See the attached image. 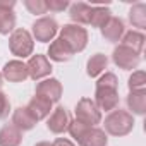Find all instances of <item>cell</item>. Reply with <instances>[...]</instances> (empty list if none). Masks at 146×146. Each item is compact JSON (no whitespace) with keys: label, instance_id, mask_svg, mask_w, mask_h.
I'll use <instances>...</instances> for the list:
<instances>
[{"label":"cell","instance_id":"obj_15","mask_svg":"<svg viewBox=\"0 0 146 146\" xmlns=\"http://www.w3.org/2000/svg\"><path fill=\"white\" fill-rule=\"evenodd\" d=\"M102 35L108 41H119L124 36V23L119 17H110L102 28Z\"/></svg>","mask_w":146,"mask_h":146},{"label":"cell","instance_id":"obj_18","mask_svg":"<svg viewBox=\"0 0 146 146\" xmlns=\"http://www.w3.org/2000/svg\"><path fill=\"white\" fill-rule=\"evenodd\" d=\"M90 14H91V5L84 2H78L70 5V19L78 26L79 24H90Z\"/></svg>","mask_w":146,"mask_h":146},{"label":"cell","instance_id":"obj_20","mask_svg":"<svg viewBox=\"0 0 146 146\" xmlns=\"http://www.w3.org/2000/svg\"><path fill=\"white\" fill-rule=\"evenodd\" d=\"M144 35L143 33H139V31H127L122 38H120V45H124V46H127V48H131V50H134L136 53H141L143 52V46H144Z\"/></svg>","mask_w":146,"mask_h":146},{"label":"cell","instance_id":"obj_12","mask_svg":"<svg viewBox=\"0 0 146 146\" xmlns=\"http://www.w3.org/2000/svg\"><path fill=\"white\" fill-rule=\"evenodd\" d=\"M28 112L31 113V117L38 122V120H43L45 117L50 115V110H52V102L43 98V96H33L28 103Z\"/></svg>","mask_w":146,"mask_h":146},{"label":"cell","instance_id":"obj_6","mask_svg":"<svg viewBox=\"0 0 146 146\" xmlns=\"http://www.w3.org/2000/svg\"><path fill=\"white\" fill-rule=\"evenodd\" d=\"M95 105L98 107V110H107V112L115 110L117 105H119V91H117V88H112V86H96Z\"/></svg>","mask_w":146,"mask_h":146},{"label":"cell","instance_id":"obj_19","mask_svg":"<svg viewBox=\"0 0 146 146\" xmlns=\"http://www.w3.org/2000/svg\"><path fill=\"white\" fill-rule=\"evenodd\" d=\"M107 65H108L107 55H103V53H95V55H91V58L88 60L86 72H88L90 78H96V76H100L102 72L107 69Z\"/></svg>","mask_w":146,"mask_h":146},{"label":"cell","instance_id":"obj_11","mask_svg":"<svg viewBox=\"0 0 146 146\" xmlns=\"http://www.w3.org/2000/svg\"><path fill=\"white\" fill-rule=\"evenodd\" d=\"M2 78H5L11 83H23V81H26L29 78L28 76V67L21 60H11V62H7L4 65Z\"/></svg>","mask_w":146,"mask_h":146},{"label":"cell","instance_id":"obj_14","mask_svg":"<svg viewBox=\"0 0 146 146\" xmlns=\"http://www.w3.org/2000/svg\"><path fill=\"white\" fill-rule=\"evenodd\" d=\"M48 57H50V60H53V62H67V60L72 57V50L69 48V45H67L64 40L57 38V40H53V41L50 43V46H48Z\"/></svg>","mask_w":146,"mask_h":146},{"label":"cell","instance_id":"obj_7","mask_svg":"<svg viewBox=\"0 0 146 146\" xmlns=\"http://www.w3.org/2000/svg\"><path fill=\"white\" fill-rule=\"evenodd\" d=\"M57 31H58V24L52 17H41V19L35 21V24H33V36L36 38V41H41V43L53 40Z\"/></svg>","mask_w":146,"mask_h":146},{"label":"cell","instance_id":"obj_31","mask_svg":"<svg viewBox=\"0 0 146 146\" xmlns=\"http://www.w3.org/2000/svg\"><path fill=\"white\" fill-rule=\"evenodd\" d=\"M36 146H53L52 143H48V141H41V143H38Z\"/></svg>","mask_w":146,"mask_h":146},{"label":"cell","instance_id":"obj_3","mask_svg":"<svg viewBox=\"0 0 146 146\" xmlns=\"http://www.w3.org/2000/svg\"><path fill=\"white\" fill-rule=\"evenodd\" d=\"M76 120L86 127H95L102 122V112L90 98H81L76 105Z\"/></svg>","mask_w":146,"mask_h":146},{"label":"cell","instance_id":"obj_29","mask_svg":"<svg viewBox=\"0 0 146 146\" xmlns=\"http://www.w3.org/2000/svg\"><path fill=\"white\" fill-rule=\"evenodd\" d=\"M14 5H16L14 0H0V9H9V11H12Z\"/></svg>","mask_w":146,"mask_h":146},{"label":"cell","instance_id":"obj_28","mask_svg":"<svg viewBox=\"0 0 146 146\" xmlns=\"http://www.w3.org/2000/svg\"><path fill=\"white\" fill-rule=\"evenodd\" d=\"M9 112H11V102L5 93L0 91V119L9 117Z\"/></svg>","mask_w":146,"mask_h":146},{"label":"cell","instance_id":"obj_5","mask_svg":"<svg viewBox=\"0 0 146 146\" xmlns=\"http://www.w3.org/2000/svg\"><path fill=\"white\" fill-rule=\"evenodd\" d=\"M112 60L117 67L124 69V70H132L139 65L141 62V57L139 53H136L134 50L124 46V45H119L113 48V53H112Z\"/></svg>","mask_w":146,"mask_h":146},{"label":"cell","instance_id":"obj_26","mask_svg":"<svg viewBox=\"0 0 146 146\" xmlns=\"http://www.w3.org/2000/svg\"><path fill=\"white\" fill-rule=\"evenodd\" d=\"M24 5L31 14H45L46 12V4L45 0H24Z\"/></svg>","mask_w":146,"mask_h":146},{"label":"cell","instance_id":"obj_16","mask_svg":"<svg viewBox=\"0 0 146 146\" xmlns=\"http://www.w3.org/2000/svg\"><path fill=\"white\" fill-rule=\"evenodd\" d=\"M12 125L17 127L21 132L23 131H31L35 125H36V120L31 117V113L28 112L26 107H19L14 110L12 113Z\"/></svg>","mask_w":146,"mask_h":146},{"label":"cell","instance_id":"obj_21","mask_svg":"<svg viewBox=\"0 0 146 146\" xmlns=\"http://www.w3.org/2000/svg\"><path fill=\"white\" fill-rule=\"evenodd\" d=\"M127 107L136 115H143L146 112V91H131L127 96Z\"/></svg>","mask_w":146,"mask_h":146},{"label":"cell","instance_id":"obj_23","mask_svg":"<svg viewBox=\"0 0 146 146\" xmlns=\"http://www.w3.org/2000/svg\"><path fill=\"white\" fill-rule=\"evenodd\" d=\"M129 21L134 28L144 29L146 28V5L144 4H136L129 11Z\"/></svg>","mask_w":146,"mask_h":146},{"label":"cell","instance_id":"obj_22","mask_svg":"<svg viewBox=\"0 0 146 146\" xmlns=\"http://www.w3.org/2000/svg\"><path fill=\"white\" fill-rule=\"evenodd\" d=\"M112 17V12L108 7H91L90 14V24L93 28H103L105 23Z\"/></svg>","mask_w":146,"mask_h":146},{"label":"cell","instance_id":"obj_4","mask_svg":"<svg viewBox=\"0 0 146 146\" xmlns=\"http://www.w3.org/2000/svg\"><path fill=\"white\" fill-rule=\"evenodd\" d=\"M9 48L11 52L16 55V57H21V58H26L33 53L35 50V41H33V36L29 35V31L26 29H16L12 31L11 38H9Z\"/></svg>","mask_w":146,"mask_h":146},{"label":"cell","instance_id":"obj_25","mask_svg":"<svg viewBox=\"0 0 146 146\" xmlns=\"http://www.w3.org/2000/svg\"><path fill=\"white\" fill-rule=\"evenodd\" d=\"M129 90L131 91H144L146 88V74L143 70H136L132 72V76L129 78Z\"/></svg>","mask_w":146,"mask_h":146},{"label":"cell","instance_id":"obj_1","mask_svg":"<svg viewBox=\"0 0 146 146\" xmlns=\"http://www.w3.org/2000/svg\"><path fill=\"white\" fill-rule=\"evenodd\" d=\"M134 127V117L127 110H112L105 119V131L112 136H125Z\"/></svg>","mask_w":146,"mask_h":146},{"label":"cell","instance_id":"obj_24","mask_svg":"<svg viewBox=\"0 0 146 146\" xmlns=\"http://www.w3.org/2000/svg\"><path fill=\"white\" fill-rule=\"evenodd\" d=\"M16 28V16L9 9H0V35H9Z\"/></svg>","mask_w":146,"mask_h":146},{"label":"cell","instance_id":"obj_10","mask_svg":"<svg viewBox=\"0 0 146 146\" xmlns=\"http://www.w3.org/2000/svg\"><path fill=\"white\" fill-rule=\"evenodd\" d=\"M36 95L38 96H43L46 100H50L52 103L58 102L62 98V84L58 79L55 78H50V79H45L41 83H38L36 86Z\"/></svg>","mask_w":146,"mask_h":146},{"label":"cell","instance_id":"obj_8","mask_svg":"<svg viewBox=\"0 0 146 146\" xmlns=\"http://www.w3.org/2000/svg\"><path fill=\"white\" fill-rule=\"evenodd\" d=\"M26 67H28V76L31 79H35V81L50 76L52 74V69H53L52 64H50V60H48V57L40 55V53L33 55L29 58V62L26 64Z\"/></svg>","mask_w":146,"mask_h":146},{"label":"cell","instance_id":"obj_32","mask_svg":"<svg viewBox=\"0 0 146 146\" xmlns=\"http://www.w3.org/2000/svg\"><path fill=\"white\" fill-rule=\"evenodd\" d=\"M2 81H4V78H2V72H0V88H2V84H4Z\"/></svg>","mask_w":146,"mask_h":146},{"label":"cell","instance_id":"obj_2","mask_svg":"<svg viewBox=\"0 0 146 146\" xmlns=\"http://www.w3.org/2000/svg\"><path fill=\"white\" fill-rule=\"evenodd\" d=\"M60 40L69 45L72 53L83 52L88 45V31L78 24H64V28H60Z\"/></svg>","mask_w":146,"mask_h":146},{"label":"cell","instance_id":"obj_9","mask_svg":"<svg viewBox=\"0 0 146 146\" xmlns=\"http://www.w3.org/2000/svg\"><path fill=\"white\" fill-rule=\"evenodd\" d=\"M79 146H107V132L98 127H84L79 137L76 139Z\"/></svg>","mask_w":146,"mask_h":146},{"label":"cell","instance_id":"obj_30","mask_svg":"<svg viewBox=\"0 0 146 146\" xmlns=\"http://www.w3.org/2000/svg\"><path fill=\"white\" fill-rule=\"evenodd\" d=\"M53 146H74L69 139H64V137H58V139H55V143H52Z\"/></svg>","mask_w":146,"mask_h":146},{"label":"cell","instance_id":"obj_27","mask_svg":"<svg viewBox=\"0 0 146 146\" xmlns=\"http://www.w3.org/2000/svg\"><path fill=\"white\" fill-rule=\"evenodd\" d=\"M46 4V11H53V12H62L69 7L67 0H45Z\"/></svg>","mask_w":146,"mask_h":146},{"label":"cell","instance_id":"obj_13","mask_svg":"<svg viewBox=\"0 0 146 146\" xmlns=\"http://www.w3.org/2000/svg\"><path fill=\"white\" fill-rule=\"evenodd\" d=\"M69 122H70V117H69V112L64 108V107H57L53 110V113L50 115L48 119V129L53 132V134H62L67 131L69 127Z\"/></svg>","mask_w":146,"mask_h":146},{"label":"cell","instance_id":"obj_17","mask_svg":"<svg viewBox=\"0 0 146 146\" xmlns=\"http://www.w3.org/2000/svg\"><path fill=\"white\" fill-rule=\"evenodd\" d=\"M23 141V132L11 125H4L0 129V146H19Z\"/></svg>","mask_w":146,"mask_h":146}]
</instances>
